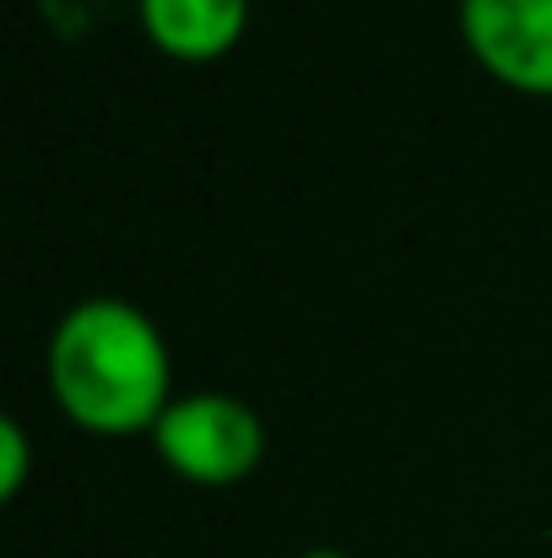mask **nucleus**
<instances>
[{"mask_svg": "<svg viewBox=\"0 0 552 558\" xmlns=\"http://www.w3.org/2000/svg\"><path fill=\"white\" fill-rule=\"evenodd\" d=\"M49 390L60 412L103 439L152 434L174 401V359L152 315L131 299H82L49 337Z\"/></svg>", "mask_w": 552, "mask_h": 558, "instance_id": "1", "label": "nucleus"}, {"mask_svg": "<svg viewBox=\"0 0 552 558\" xmlns=\"http://www.w3.org/2000/svg\"><path fill=\"white\" fill-rule=\"evenodd\" d=\"M158 461L195 488H233L266 461V423L228 390L174 396L152 428Z\"/></svg>", "mask_w": 552, "mask_h": 558, "instance_id": "2", "label": "nucleus"}, {"mask_svg": "<svg viewBox=\"0 0 552 558\" xmlns=\"http://www.w3.org/2000/svg\"><path fill=\"white\" fill-rule=\"evenodd\" d=\"M455 22L493 82L552 98V0H455Z\"/></svg>", "mask_w": 552, "mask_h": 558, "instance_id": "3", "label": "nucleus"}, {"mask_svg": "<svg viewBox=\"0 0 552 558\" xmlns=\"http://www.w3.org/2000/svg\"><path fill=\"white\" fill-rule=\"evenodd\" d=\"M142 33L180 65H211L249 33V0H136Z\"/></svg>", "mask_w": 552, "mask_h": 558, "instance_id": "4", "label": "nucleus"}, {"mask_svg": "<svg viewBox=\"0 0 552 558\" xmlns=\"http://www.w3.org/2000/svg\"><path fill=\"white\" fill-rule=\"evenodd\" d=\"M33 472V439L16 417H0V499H16Z\"/></svg>", "mask_w": 552, "mask_h": 558, "instance_id": "5", "label": "nucleus"}, {"mask_svg": "<svg viewBox=\"0 0 552 558\" xmlns=\"http://www.w3.org/2000/svg\"><path fill=\"white\" fill-rule=\"evenodd\" d=\"M298 558H353V554H342V548H304Z\"/></svg>", "mask_w": 552, "mask_h": 558, "instance_id": "6", "label": "nucleus"}]
</instances>
